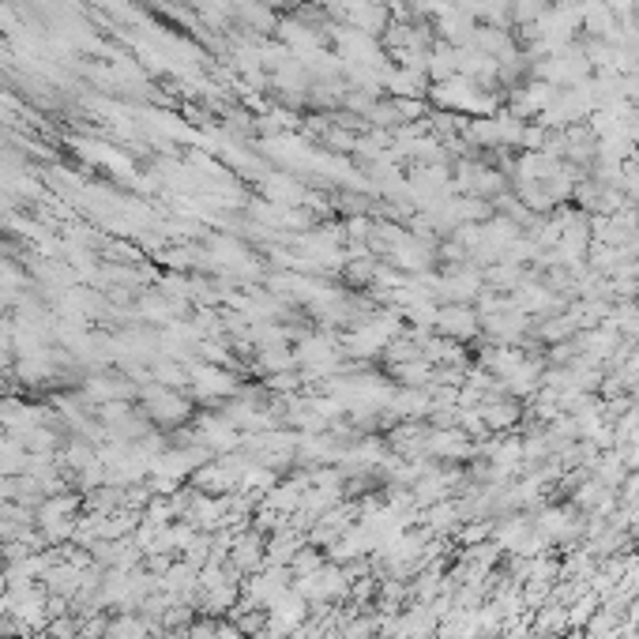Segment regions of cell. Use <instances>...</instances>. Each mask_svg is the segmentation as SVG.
Returning a JSON list of instances; mask_svg holds the SVG:
<instances>
[{"label": "cell", "instance_id": "1", "mask_svg": "<svg viewBox=\"0 0 639 639\" xmlns=\"http://www.w3.org/2000/svg\"><path fill=\"white\" fill-rule=\"evenodd\" d=\"M143 403H147V414L155 421H162V425H177V421L188 418V403L177 395V391L166 388V384H158V388L147 391Z\"/></svg>", "mask_w": 639, "mask_h": 639}]
</instances>
